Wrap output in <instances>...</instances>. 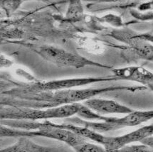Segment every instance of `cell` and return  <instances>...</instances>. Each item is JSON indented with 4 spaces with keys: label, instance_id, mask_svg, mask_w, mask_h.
<instances>
[{
    "label": "cell",
    "instance_id": "6da1fadb",
    "mask_svg": "<svg viewBox=\"0 0 153 152\" xmlns=\"http://www.w3.org/2000/svg\"><path fill=\"white\" fill-rule=\"evenodd\" d=\"M140 86H111L102 88L69 89L56 91H24L17 87L4 92V100L7 105L33 109H48L63 105L81 103L96 95L114 91L135 92L142 91Z\"/></svg>",
    "mask_w": 153,
    "mask_h": 152
},
{
    "label": "cell",
    "instance_id": "7a4b0ae2",
    "mask_svg": "<svg viewBox=\"0 0 153 152\" xmlns=\"http://www.w3.org/2000/svg\"><path fill=\"white\" fill-rule=\"evenodd\" d=\"M81 103L48 109H33L13 105H0V120L39 121L49 119L68 118L76 114Z\"/></svg>",
    "mask_w": 153,
    "mask_h": 152
},
{
    "label": "cell",
    "instance_id": "3957f363",
    "mask_svg": "<svg viewBox=\"0 0 153 152\" xmlns=\"http://www.w3.org/2000/svg\"><path fill=\"white\" fill-rule=\"evenodd\" d=\"M153 117V111H133L123 117H113L100 115L99 122H92L83 120L78 117H68L64 122L81 126L96 132L104 133L107 131L117 130L124 127H135L148 122Z\"/></svg>",
    "mask_w": 153,
    "mask_h": 152
},
{
    "label": "cell",
    "instance_id": "277c9868",
    "mask_svg": "<svg viewBox=\"0 0 153 152\" xmlns=\"http://www.w3.org/2000/svg\"><path fill=\"white\" fill-rule=\"evenodd\" d=\"M32 50L43 59L59 67L81 68L86 66L103 68L111 70L112 67L89 60L81 55L66 51L55 46L42 45L36 46Z\"/></svg>",
    "mask_w": 153,
    "mask_h": 152
},
{
    "label": "cell",
    "instance_id": "5b68a950",
    "mask_svg": "<svg viewBox=\"0 0 153 152\" xmlns=\"http://www.w3.org/2000/svg\"><path fill=\"white\" fill-rule=\"evenodd\" d=\"M120 80L113 75L100 77H77L53 80H34L30 83H22L18 88L24 91H56L69 90L78 87L85 86L96 83Z\"/></svg>",
    "mask_w": 153,
    "mask_h": 152
},
{
    "label": "cell",
    "instance_id": "8992f818",
    "mask_svg": "<svg viewBox=\"0 0 153 152\" xmlns=\"http://www.w3.org/2000/svg\"><path fill=\"white\" fill-rule=\"evenodd\" d=\"M153 134V125H149L136 129L122 136L105 137L102 146L107 151L113 152L121 149L123 146L129 145L134 142H140L145 137L151 136Z\"/></svg>",
    "mask_w": 153,
    "mask_h": 152
},
{
    "label": "cell",
    "instance_id": "52a82bcc",
    "mask_svg": "<svg viewBox=\"0 0 153 152\" xmlns=\"http://www.w3.org/2000/svg\"><path fill=\"white\" fill-rule=\"evenodd\" d=\"M113 75L119 80H127L140 83L147 89L152 90L153 74L143 66H130L112 68Z\"/></svg>",
    "mask_w": 153,
    "mask_h": 152
},
{
    "label": "cell",
    "instance_id": "ba28073f",
    "mask_svg": "<svg viewBox=\"0 0 153 152\" xmlns=\"http://www.w3.org/2000/svg\"><path fill=\"white\" fill-rule=\"evenodd\" d=\"M82 104L93 112L102 116L111 114H128L134 111L130 107L113 100L102 98L93 97L84 101Z\"/></svg>",
    "mask_w": 153,
    "mask_h": 152
},
{
    "label": "cell",
    "instance_id": "9c48e42d",
    "mask_svg": "<svg viewBox=\"0 0 153 152\" xmlns=\"http://www.w3.org/2000/svg\"><path fill=\"white\" fill-rule=\"evenodd\" d=\"M0 152H62L59 148L40 145L30 140L29 137H22L12 146L0 149Z\"/></svg>",
    "mask_w": 153,
    "mask_h": 152
},
{
    "label": "cell",
    "instance_id": "30bf717a",
    "mask_svg": "<svg viewBox=\"0 0 153 152\" xmlns=\"http://www.w3.org/2000/svg\"><path fill=\"white\" fill-rule=\"evenodd\" d=\"M123 50V54L128 61L143 59L152 61V46L145 41L132 44L130 47H126Z\"/></svg>",
    "mask_w": 153,
    "mask_h": 152
},
{
    "label": "cell",
    "instance_id": "8fae6325",
    "mask_svg": "<svg viewBox=\"0 0 153 152\" xmlns=\"http://www.w3.org/2000/svg\"><path fill=\"white\" fill-rule=\"evenodd\" d=\"M22 137H42V134L39 130H24V129H16L1 124L0 122V138H19Z\"/></svg>",
    "mask_w": 153,
    "mask_h": 152
},
{
    "label": "cell",
    "instance_id": "7c38bea8",
    "mask_svg": "<svg viewBox=\"0 0 153 152\" xmlns=\"http://www.w3.org/2000/svg\"><path fill=\"white\" fill-rule=\"evenodd\" d=\"M83 7L81 2L79 1H71L69 5L68 12L66 14V17L73 19H78L81 18L83 15Z\"/></svg>",
    "mask_w": 153,
    "mask_h": 152
},
{
    "label": "cell",
    "instance_id": "4fadbf2b",
    "mask_svg": "<svg viewBox=\"0 0 153 152\" xmlns=\"http://www.w3.org/2000/svg\"><path fill=\"white\" fill-rule=\"evenodd\" d=\"M75 152H110L102 146L85 142L74 148Z\"/></svg>",
    "mask_w": 153,
    "mask_h": 152
},
{
    "label": "cell",
    "instance_id": "5bb4252c",
    "mask_svg": "<svg viewBox=\"0 0 153 152\" xmlns=\"http://www.w3.org/2000/svg\"><path fill=\"white\" fill-rule=\"evenodd\" d=\"M113 152H153L152 148L148 147V146L143 145V144H139V145H127L123 146L121 149Z\"/></svg>",
    "mask_w": 153,
    "mask_h": 152
},
{
    "label": "cell",
    "instance_id": "9a60e30c",
    "mask_svg": "<svg viewBox=\"0 0 153 152\" xmlns=\"http://www.w3.org/2000/svg\"><path fill=\"white\" fill-rule=\"evenodd\" d=\"M21 3L22 1H0V10L2 9L6 14H9L19 8Z\"/></svg>",
    "mask_w": 153,
    "mask_h": 152
},
{
    "label": "cell",
    "instance_id": "2e32d148",
    "mask_svg": "<svg viewBox=\"0 0 153 152\" xmlns=\"http://www.w3.org/2000/svg\"><path fill=\"white\" fill-rule=\"evenodd\" d=\"M22 83L14 81L11 79L0 78V95L12 88L19 86Z\"/></svg>",
    "mask_w": 153,
    "mask_h": 152
},
{
    "label": "cell",
    "instance_id": "e0dca14e",
    "mask_svg": "<svg viewBox=\"0 0 153 152\" xmlns=\"http://www.w3.org/2000/svg\"><path fill=\"white\" fill-rule=\"evenodd\" d=\"M140 142L142 144H143V145L148 146V147L152 148L153 147V137H152V135L145 137V138L143 139H142Z\"/></svg>",
    "mask_w": 153,
    "mask_h": 152
},
{
    "label": "cell",
    "instance_id": "ac0fdd59",
    "mask_svg": "<svg viewBox=\"0 0 153 152\" xmlns=\"http://www.w3.org/2000/svg\"><path fill=\"white\" fill-rule=\"evenodd\" d=\"M1 15H2V13H1V10H0V16H1Z\"/></svg>",
    "mask_w": 153,
    "mask_h": 152
},
{
    "label": "cell",
    "instance_id": "d6986e66",
    "mask_svg": "<svg viewBox=\"0 0 153 152\" xmlns=\"http://www.w3.org/2000/svg\"><path fill=\"white\" fill-rule=\"evenodd\" d=\"M1 44H2V42H1V41H0V45H1Z\"/></svg>",
    "mask_w": 153,
    "mask_h": 152
},
{
    "label": "cell",
    "instance_id": "ffe728a7",
    "mask_svg": "<svg viewBox=\"0 0 153 152\" xmlns=\"http://www.w3.org/2000/svg\"><path fill=\"white\" fill-rule=\"evenodd\" d=\"M0 105H2V104H1V103H0Z\"/></svg>",
    "mask_w": 153,
    "mask_h": 152
}]
</instances>
